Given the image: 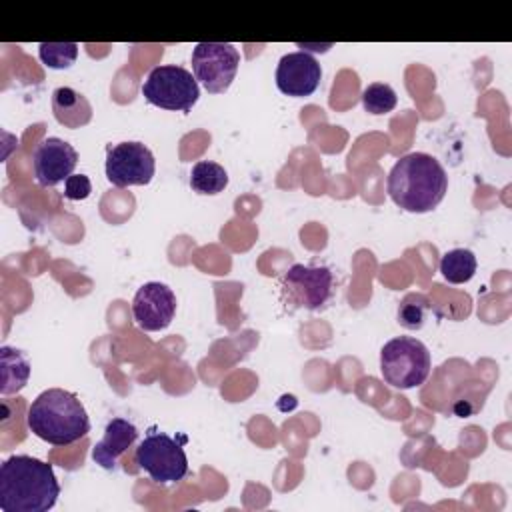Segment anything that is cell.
Listing matches in <instances>:
<instances>
[{
	"label": "cell",
	"mask_w": 512,
	"mask_h": 512,
	"mask_svg": "<svg viewBox=\"0 0 512 512\" xmlns=\"http://www.w3.org/2000/svg\"><path fill=\"white\" fill-rule=\"evenodd\" d=\"M60 496L52 464L26 454H14L0 466L2 512H48Z\"/></svg>",
	"instance_id": "6da1fadb"
},
{
	"label": "cell",
	"mask_w": 512,
	"mask_h": 512,
	"mask_svg": "<svg viewBox=\"0 0 512 512\" xmlns=\"http://www.w3.org/2000/svg\"><path fill=\"white\" fill-rule=\"evenodd\" d=\"M448 190L444 166L426 152H410L396 160L388 172V194L406 212L434 210Z\"/></svg>",
	"instance_id": "7a4b0ae2"
},
{
	"label": "cell",
	"mask_w": 512,
	"mask_h": 512,
	"mask_svg": "<svg viewBox=\"0 0 512 512\" xmlns=\"http://www.w3.org/2000/svg\"><path fill=\"white\" fill-rule=\"evenodd\" d=\"M26 424L34 436L54 446H68L90 432V418L76 394L62 388L40 392L28 406Z\"/></svg>",
	"instance_id": "3957f363"
},
{
	"label": "cell",
	"mask_w": 512,
	"mask_h": 512,
	"mask_svg": "<svg viewBox=\"0 0 512 512\" xmlns=\"http://www.w3.org/2000/svg\"><path fill=\"white\" fill-rule=\"evenodd\" d=\"M432 368L428 348L412 338L398 336L388 340L380 350V372L386 384L408 390L420 386Z\"/></svg>",
	"instance_id": "277c9868"
},
{
	"label": "cell",
	"mask_w": 512,
	"mask_h": 512,
	"mask_svg": "<svg viewBox=\"0 0 512 512\" xmlns=\"http://www.w3.org/2000/svg\"><path fill=\"white\" fill-rule=\"evenodd\" d=\"M142 94L158 108L190 112L200 98V88L192 72L176 64H164L150 70L142 84Z\"/></svg>",
	"instance_id": "5b68a950"
},
{
	"label": "cell",
	"mask_w": 512,
	"mask_h": 512,
	"mask_svg": "<svg viewBox=\"0 0 512 512\" xmlns=\"http://www.w3.org/2000/svg\"><path fill=\"white\" fill-rule=\"evenodd\" d=\"M136 464L160 484L178 482L188 474L184 448L164 432H150L136 448Z\"/></svg>",
	"instance_id": "8992f818"
},
{
	"label": "cell",
	"mask_w": 512,
	"mask_h": 512,
	"mask_svg": "<svg viewBox=\"0 0 512 512\" xmlns=\"http://www.w3.org/2000/svg\"><path fill=\"white\" fill-rule=\"evenodd\" d=\"M240 52L228 42H200L192 50L194 78L210 92L224 94L236 78Z\"/></svg>",
	"instance_id": "52a82bcc"
},
{
	"label": "cell",
	"mask_w": 512,
	"mask_h": 512,
	"mask_svg": "<svg viewBox=\"0 0 512 512\" xmlns=\"http://www.w3.org/2000/svg\"><path fill=\"white\" fill-rule=\"evenodd\" d=\"M332 280L326 266L294 264L282 278V300L290 308L318 310L332 294Z\"/></svg>",
	"instance_id": "ba28073f"
},
{
	"label": "cell",
	"mask_w": 512,
	"mask_h": 512,
	"mask_svg": "<svg viewBox=\"0 0 512 512\" xmlns=\"http://www.w3.org/2000/svg\"><path fill=\"white\" fill-rule=\"evenodd\" d=\"M156 172V160L142 142H120L106 152V178L118 188L144 186Z\"/></svg>",
	"instance_id": "9c48e42d"
},
{
	"label": "cell",
	"mask_w": 512,
	"mask_h": 512,
	"mask_svg": "<svg viewBox=\"0 0 512 512\" xmlns=\"http://www.w3.org/2000/svg\"><path fill=\"white\" fill-rule=\"evenodd\" d=\"M176 314V296L162 282H146L132 300V316L146 332H158L170 326Z\"/></svg>",
	"instance_id": "30bf717a"
},
{
	"label": "cell",
	"mask_w": 512,
	"mask_h": 512,
	"mask_svg": "<svg viewBox=\"0 0 512 512\" xmlns=\"http://www.w3.org/2000/svg\"><path fill=\"white\" fill-rule=\"evenodd\" d=\"M78 164V152L62 138H44L32 156L34 176L40 186H56L72 176Z\"/></svg>",
	"instance_id": "8fae6325"
},
{
	"label": "cell",
	"mask_w": 512,
	"mask_h": 512,
	"mask_svg": "<svg viewBox=\"0 0 512 512\" xmlns=\"http://www.w3.org/2000/svg\"><path fill=\"white\" fill-rule=\"evenodd\" d=\"M322 78L318 60L308 52H288L276 68V86L282 94L304 98L316 92Z\"/></svg>",
	"instance_id": "7c38bea8"
},
{
	"label": "cell",
	"mask_w": 512,
	"mask_h": 512,
	"mask_svg": "<svg viewBox=\"0 0 512 512\" xmlns=\"http://www.w3.org/2000/svg\"><path fill=\"white\" fill-rule=\"evenodd\" d=\"M138 438V428L126 418H112L104 428V438L92 448V460L106 470L116 466L122 456Z\"/></svg>",
	"instance_id": "4fadbf2b"
},
{
	"label": "cell",
	"mask_w": 512,
	"mask_h": 512,
	"mask_svg": "<svg viewBox=\"0 0 512 512\" xmlns=\"http://www.w3.org/2000/svg\"><path fill=\"white\" fill-rule=\"evenodd\" d=\"M52 112L64 128H80L92 120V104L84 94L70 86H60L52 92Z\"/></svg>",
	"instance_id": "5bb4252c"
},
{
	"label": "cell",
	"mask_w": 512,
	"mask_h": 512,
	"mask_svg": "<svg viewBox=\"0 0 512 512\" xmlns=\"http://www.w3.org/2000/svg\"><path fill=\"white\" fill-rule=\"evenodd\" d=\"M30 378V362L18 348H0V392L2 396L20 392Z\"/></svg>",
	"instance_id": "9a60e30c"
},
{
	"label": "cell",
	"mask_w": 512,
	"mask_h": 512,
	"mask_svg": "<svg viewBox=\"0 0 512 512\" xmlns=\"http://www.w3.org/2000/svg\"><path fill=\"white\" fill-rule=\"evenodd\" d=\"M478 262L472 250L454 248L440 258V274L450 284H464L476 274Z\"/></svg>",
	"instance_id": "2e32d148"
},
{
	"label": "cell",
	"mask_w": 512,
	"mask_h": 512,
	"mask_svg": "<svg viewBox=\"0 0 512 512\" xmlns=\"http://www.w3.org/2000/svg\"><path fill=\"white\" fill-rule=\"evenodd\" d=\"M190 186L198 194H220L228 186V172L212 160H200L192 166Z\"/></svg>",
	"instance_id": "e0dca14e"
},
{
	"label": "cell",
	"mask_w": 512,
	"mask_h": 512,
	"mask_svg": "<svg viewBox=\"0 0 512 512\" xmlns=\"http://www.w3.org/2000/svg\"><path fill=\"white\" fill-rule=\"evenodd\" d=\"M38 56L42 64L54 70L70 68L78 58V44L76 42H42L38 46Z\"/></svg>",
	"instance_id": "ac0fdd59"
},
{
	"label": "cell",
	"mask_w": 512,
	"mask_h": 512,
	"mask_svg": "<svg viewBox=\"0 0 512 512\" xmlns=\"http://www.w3.org/2000/svg\"><path fill=\"white\" fill-rule=\"evenodd\" d=\"M396 104H398V96H396L394 88L384 82L368 84L362 92V106L370 114H376V116L388 114L396 108Z\"/></svg>",
	"instance_id": "d6986e66"
},
{
	"label": "cell",
	"mask_w": 512,
	"mask_h": 512,
	"mask_svg": "<svg viewBox=\"0 0 512 512\" xmlns=\"http://www.w3.org/2000/svg\"><path fill=\"white\" fill-rule=\"evenodd\" d=\"M428 300L422 294H408L398 308V322L408 330H418L424 324Z\"/></svg>",
	"instance_id": "ffe728a7"
},
{
	"label": "cell",
	"mask_w": 512,
	"mask_h": 512,
	"mask_svg": "<svg viewBox=\"0 0 512 512\" xmlns=\"http://www.w3.org/2000/svg\"><path fill=\"white\" fill-rule=\"evenodd\" d=\"M92 192L90 178L86 174H72L64 180V198L68 200H84Z\"/></svg>",
	"instance_id": "44dd1931"
}]
</instances>
